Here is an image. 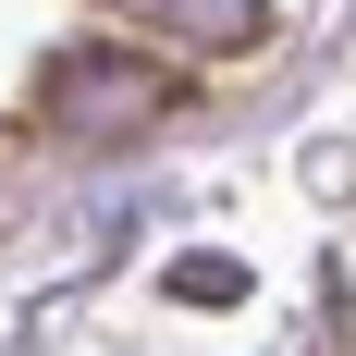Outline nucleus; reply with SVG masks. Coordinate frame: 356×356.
<instances>
[{"mask_svg": "<svg viewBox=\"0 0 356 356\" xmlns=\"http://www.w3.org/2000/svg\"><path fill=\"white\" fill-rule=\"evenodd\" d=\"M49 111L86 123V136H111V123L160 111V74L136 62V37H99V49H62V62H49Z\"/></svg>", "mask_w": 356, "mask_h": 356, "instance_id": "f257e3e1", "label": "nucleus"}, {"mask_svg": "<svg viewBox=\"0 0 356 356\" xmlns=\"http://www.w3.org/2000/svg\"><path fill=\"white\" fill-rule=\"evenodd\" d=\"M172 295H197V307H221V295H246V270H234V258H172Z\"/></svg>", "mask_w": 356, "mask_h": 356, "instance_id": "f03ea898", "label": "nucleus"}]
</instances>
